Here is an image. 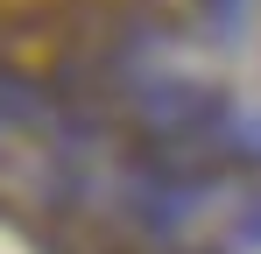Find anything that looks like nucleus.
<instances>
[{"mask_svg": "<svg viewBox=\"0 0 261 254\" xmlns=\"http://www.w3.org/2000/svg\"><path fill=\"white\" fill-rule=\"evenodd\" d=\"M226 254H261V191L233 212V226H226Z\"/></svg>", "mask_w": 261, "mask_h": 254, "instance_id": "nucleus-1", "label": "nucleus"}]
</instances>
